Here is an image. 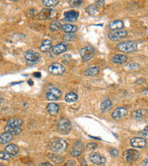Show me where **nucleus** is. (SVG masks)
<instances>
[{
    "label": "nucleus",
    "instance_id": "obj_20",
    "mask_svg": "<svg viewBox=\"0 0 148 166\" xmlns=\"http://www.w3.org/2000/svg\"><path fill=\"white\" fill-rule=\"evenodd\" d=\"M5 151H7L10 156H16L18 153V147L15 144H8L5 148Z\"/></svg>",
    "mask_w": 148,
    "mask_h": 166
},
{
    "label": "nucleus",
    "instance_id": "obj_12",
    "mask_svg": "<svg viewBox=\"0 0 148 166\" xmlns=\"http://www.w3.org/2000/svg\"><path fill=\"white\" fill-rule=\"evenodd\" d=\"M139 152L136 151V150H133V149H131V150H128L126 152H125V160L126 161L128 162H133L135 161L138 158H139Z\"/></svg>",
    "mask_w": 148,
    "mask_h": 166
},
{
    "label": "nucleus",
    "instance_id": "obj_8",
    "mask_svg": "<svg viewBox=\"0 0 148 166\" xmlns=\"http://www.w3.org/2000/svg\"><path fill=\"white\" fill-rule=\"evenodd\" d=\"M128 35V32L125 30H120L117 31H111L108 33V38L111 41H119L121 40Z\"/></svg>",
    "mask_w": 148,
    "mask_h": 166
},
{
    "label": "nucleus",
    "instance_id": "obj_44",
    "mask_svg": "<svg viewBox=\"0 0 148 166\" xmlns=\"http://www.w3.org/2000/svg\"><path fill=\"white\" fill-rule=\"evenodd\" d=\"M96 6H103V5H105V1H96Z\"/></svg>",
    "mask_w": 148,
    "mask_h": 166
},
{
    "label": "nucleus",
    "instance_id": "obj_33",
    "mask_svg": "<svg viewBox=\"0 0 148 166\" xmlns=\"http://www.w3.org/2000/svg\"><path fill=\"white\" fill-rule=\"evenodd\" d=\"M127 68L129 70H137L138 68H140V65L136 62H133V63H130L127 66Z\"/></svg>",
    "mask_w": 148,
    "mask_h": 166
},
{
    "label": "nucleus",
    "instance_id": "obj_47",
    "mask_svg": "<svg viewBox=\"0 0 148 166\" xmlns=\"http://www.w3.org/2000/svg\"><path fill=\"white\" fill-rule=\"evenodd\" d=\"M0 166H4V164H2V163H0Z\"/></svg>",
    "mask_w": 148,
    "mask_h": 166
},
{
    "label": "nucleus",
    "instance_id": "obj_7",
    "mask_svg": "<svg viewBox=\"0 0 148 166\" xmlns=\"http://www.w3.org/2000/svg\"><path fill=\"white\" fill-rule=\"evenodd\" d=\"M48 71L53 75H61L65 73V67L59 63H53L48 67Z\"/></svg>",
    "mask_w": 148,
    "mask_h": 166
},
{
    "label": "nucleus",
    "instance_id": "obj_23",
    "mask_svg": "<svg viewBox=\"0 0 148 166\" xmlns=\"http://www.w3.org/2000/svg\"><path fill=\"white\" fill-rule=\"evenodd\" d=\"M99 71H100V68L98 67H89L88 69H86L84 71V75L87 76V77L88 76L89 77L96 76V75H97V74L99 73Z\"/></svg>",
    "mask_w": 148,
    "mask_h": 166
},
{
    "label": "nucleus",
    "instance_id": "obj_37",
    "mask_svg": "<svg viewBox=\"0 0 148 166\" xmlns=\"http://www.w3.org/2000/svg\"><path fill=\"white\" fill-rule=\"evenodd\" d=\"M87 147H88L89 150H95V149H96V148H97V145L96 143H89Z\"/></svg>",
    "mask_w": 148,
    "mask_h": 166
},
{
    "label": "nucleus",
    "instance_id": "obj_28",
    "mask_svg": "<svg viewBox=\"0 0 148 166\" xmlns=\"http://www.w3.org/2000/svg\"><path fill=\"white\" fill-rule=\"evenodd\" d=\"M146 114V111L143 109H139L136 110L134 112H133V117L135 119H141L144 116V115Z\"/></svg>",
    "mask_w": 148,
    "mask_h": 166
},
{
    "label": "nucleus",
    "instance_id": "obj_40",
    "mask_svg": "<svg viewBox=\"0 0 148 166\" xmlns=\"http://www.w3.org/2000/svg\"><path fill=\"white\" fill-rule=\"evenodd\" d=\"M74 164H75V162H74V161H67V163L65 164V166H74Z\"/></svg>",
    "mask_w": 148,
    "mask_h": 166
},
{
    "label": "nucleus",
    "instance_id": "obj_24",
    "mask_svg": "<svg viewBox=\"0 0 148 166\" xmlns=\"http://www.w3.org/2000/svg\"><path fill=\"white\" fill-rule=\"evenodd\" d=\"M61 29L67 33H73L77 31V26L72 24H64L61 26Z\"/></svg>",
    "mask_w": 148,
    "mask_h": 166
},
{
    "label": "nucleus",
    "instance_id": "obj_27",
    "mask_svg": "<svg viewBox=\"0 0 148 166\" xmlns=\"http://www.w3.org/2000/svg\"><path fill=\"white\" fill-rule=\"evenodd\" d=\"M77 99H78V95L76 93H74V92H69L65 96V101L67 103H73L77 101Z\"/></svg>",
    "mask_w": 148,
    "mask_h": 166
},
{
    "label": "nucleus",
    "instance_id": "obj_30",
    "mask_svg": "<svg viewBox=\"0 0 148 166\" xmlns=\"http://www.w3.org/2000/svg\"><path fill=\"white\" fill-rule=\"evenodd\" d=\"M86 11L90 15H96L98 13V9L96 5H90L86 8Z\"/></svg>",
    "mask_w": 148,
    "mask_h": 166
},
{
    "label": "nucleus",
    "instance_id": "obj_9",
    "mask_svg": "<svg viewBox=\"0 0 148 166\" xmlns=\"http://www.w3.org/2000/svg\"><path fill=\"white\" fill-rule=\"evenodd\" d=\"M24 57L29 63H36L40 58V54H39V53H37L35 51L29 50V51L25 52Z\"/></svg>",
    "mask_w": 148,
    "mask_h": 166
},
{
    "label": "nucleus",
    "instance_id": "obj_13",
    "mask_svg": "<svg viewBox=\"0 0 148 166\" xmlns=\"http://www.w3.org/2000/svg\"><path fill=\"white\" fill-rule=\"evenodd\" d=\"M128 114V110L125 107H118L117 109L114 110V112L112 113V118L115 120H119L124 116H126Z\"/></svg>",
    "mask_w": 148,
    "mask_h": 166
},
{
    "label": "nucleus",
    "instance_id": "obj_29",
    "mask_svg": "<svg viewBox=\"0 0 148 166\" xmlns=\"http://www.w3.org/2000/svg\"><path fill=\"white\" fill-rule=\"evenodd\" d=\"M59 3V0H44L43 1L44 6H45L46 8H53L57 6Z\"/></svg>",
    "mask_w": 148,
    "mask_h": 166
},
{
    "label": "nucleus",
    "instance_id": "obj_39",
    "mask_svg": "<svg viewBox=\"0 0 148 166\" xmlns=\"http://www.w3.org/2000/svg\"><path fill=\"white\" fill-rule=\"evenodd\" d=\"M69 3L71 4V5H75V6H79V5H81L82 3V1H80V0H78V1H69Z\"/></svg>",
    "mask_w": 148,
    "mask_h": 166
},
{
    "label": "nucleus",
    "instance_id": "obj_26",
    "mask_svg": "<svg viewBox=\"0 0 148 166\" xmlns=\"http://www.w3.org/2000/svg\"><path fill=\"white\" fill-rule=\"evenodd\" d=\"M111 106H112V102H111V100L106 99V100H104V101L101 103V105H100L101 111H102V112H106L107 110L110 109Z\"/></svg>",
    "mask_w": 148,
    "mask_h": 166
},
{
    "label": "nucleus",
    "instance_id": "obj_4",
    "mask_svg": "<svg viewBox=\"0 0 148 166\" xmlns=\"http://www.w3.org/2000/svg\"><path fill=\"white\" fill-rule=\"evenodd\" d=\"M67 142L64 139H56L51 143V150L56 153H61L67 149Z\"/></svg>",
    "mask_w": 148,
    "mask_h": 166
},
{
    "label": "nucleus",
    "instance_id": "obj_38",
    "mask_svg": "<svg viewBox=\"0 0 148 166\" xmlns=\"http://www.w3.org/2000/svg\"><path fill=\"white\" fill-rule=\"evenodd\" d=\"M141 135L142 136H147L148 135V126H146L143 130L141 131Z\"/></svg>",
    "mask_w": 148,
    "mask_h": 166
},
{
    "label": "nucleus",
    "instance_id": "obj_31",
    "mask_svg": "<svg viewBox=\"0 0 148 166\" xmlns=\"http://www.w3.org/2000/svg\"><path fill=\"white\" fill-rule=\"evenodd\" d=\"M61 26L60 23L59 21H53L51 24H50V30L53 31H59V29H61Z\"/></svg>",
    "mask_w": 148,
    "mask_h": 166
},
{
    "label": "nucleus",
    "instance_id": "obj_18",
    "mask_svg": "<svg viewBox=\"0 0 148 166\" xmlns=\"http://www.w3.org/2000/svg\"><path fill=\"white\" fill-rule=\"evenodd\" d=\"M67 51V44L64 43L58 44L57 45H55L52 47V53L54 54H60L64 52Z\"/></svg>",
    "mask_w": 148,
    "mask_h": 166
},
{
    "label": "nucleus",
    "instance_id": "obj_22",
    "mask_svg": "<svg viewBox=\"0 0 148 166\" xmlns=\"http://www.w3.org/2000/svg\"><path fill=\"white\" fill-rule=\"evenodd\" d=\"M12 139H13V135L8 132H5L0 135V144H8Z\"/></svg>",
    "mask_w": 148,
    "mask_h": 166
},
{
    "label": "nucleus",
    "instance_id": "obj_46",
    "mask_svg": "<svg viewBox=\"0 0 148 166\" xmlns=\"http://www.w3.org/2000/svg\"><path fill=\"white\" fill-rule=\"evenodd\" d=\"M1 104H2V99H1V97H0V106H1Z\"/></svg>",
    "mask_w": 148,
    "mask_h": 166
},
{
    "label": "nucleus",
    "instance_id": "obj_36",
    "mask_svg": "<svg viewBox=\"0 0 148 166\" xmlns=\"http://www.w3.org/2000/svg\"><path fill=\"white\" fill-rule=\"evenodd\" d=\"M119 154V151L117 149H111L110 150V155L113 156V157H118Z\"/></svg>",
    "mask_w": 148,
    "mask_h": 166
},
{
    "label": "nucleus",
    "instance_id": "obj_21",
    "mask_svg": "<svg viewBox=\"0 0 148 166\" xmlns=\"http://www.w3.org/2000/svg\"><path fill=\"white\" fill-rule=\"evenodd\" d=\"M128 60V57L124 54H116L112 57V62L115 64H119V65H122L124 63H126Z\"/></svg>",
    "mask_w": 148,
    "mask_h": 166
},
{
    "label": "nucleus",
    "instance_id": "obj_1",
    "mask_svg": "<svg viewBox=\"0 0 148 166\" xmlns=\"http://www.w3.org/2000/svg\"><path fill=\"white\" fill-rule=\"evenodd\" d=\"M23 121L21 118H11L8 121V124L5 127V132H8L12 135H18L22 131V125Z\"/></svg>",
    "mask_w": 148,
    "mask_h": 166
},
{
    "label": "nucleus",
    "instance_id": "obj_16",
    "mask_svg": "<svg viewBox=\"0 0 148 166\" xmlns=\"http://www.w3.org/2000/svg\"><path fill=\"white\" fill-rule=\"evenodd\" d=\"M108 28L111 30V31H120L124 28V22L120 20H118V21H111L108 25Z\"/></svg>",
    "mask_w": 148,
    "mask_h": 166
},
{
    "label": "nucleus",
    "instance_id": "obj_17",
    "mask_svg": "<svg viewBox=\"0 0 148 166\" xmlns=\"http://www.w3.org/2000/svg\"><path fill=\"white\" fill-rule=\"evenodd\" d=\"M65 16V21H75L78 17H79V13L75 10H69L64 13Z\"/></svg>",
    "mask_w": 148,
    "mask_h": 166
},
{
    "label": "nucleus",
    "instance_id": "obj_45",
    "mask_svg": "<svg viewBox=\"0 0 148 166\" xmlns=\"http://www.w3.org/2000/svg\"><path fill=\"white\" fill-rule=\"evenodd\" d=\"M33 75H34V76H38V77H41V74H40V73H34Z\"/></svg>",
    "mask_w": 148,
    "mask_h": 166
},
{
    "label": "nucleus",
    "instance_id": "obj_42",
    "mask_svg": "<svg viewBox=\"0 0 148 166\" xmlns=\"http://www.w3.org/2000/svg\"><path fill=\"white\" fill-rule=\"evenodd\" d=\"M33 13H34V10H33V9H31V10L28 11L27 15H28L29 17H32V16H33Z\"/></svg>",
    "mask_w": 148,
    "mask_h": 166
},
{
    "label": "nucleus",
    "instance_id": "obj_10",
    "mask_svg": "<svg viewBox=\"0 0 148 166\" xmlns=\"http://www.w3.org/2000/svg\"><path fill=\"white\" fill-rule=\"evenodd\" d=\"M83 150H84V146H83V143L80 140L76 141L74 143V146L71 150V155L73 157H78L80 156L82 152H83Z\"/></svg>",
    "mask_w": 148,
    "mask_h": 166
},
{
    "label": "nucleus",
    "instance_id": "obj_32",
    "mask_svg": "<svg viewBox=\"0 0 148 166\" xmlns=\"http://www.w3.org/2000/svg\"><path fill=\"white\" fill-rule=\"evenodd\" d=\"M75 38H76V35L74 34V33H66L63 36V40L64 41H69V42L73 41Z\"/></svg>",
    "mask_w": 148,
    "mask_h": 166
},
{
    "label": "nucleus",
    "instance_id": "obj_6",
    "mask_svg": "<svg viewBox=\"0 0 148 166\" xmlns=\"http://www.w3.org/2000/svg\"><path fill=\"white\" fill-rule=\"evenodd\" d=\"M58 127L62 133H68L71 129V124L69 119L61 118L58 121Z\"/></svg>",
    "mask_w": 148,
    "mask_h": 166
},
{
    "label": "nucleus",
    "instance_id": "obj_41",
    "mask_svg": "<svg viewBox=\"0 0 148 166\" xmlns=\"http://www.w3.org/2000/svg\"><path fill=\"white\" fill-rule=\"evenodd\" d=\"M142 165H143V166H148V158L144 159V160L142 161Z\"/></svg>",
    "mask_w": 148,
    "mask_h": 166
},
{
    "label": "nucleus",
    "instance_id": "obj_43",
    "mask_svg": "<svg viewBox=\"0 0 148 166\" xmlns=\"http://www.w3.org/2000/svg\"><path fill=\"white\" fill-rule=\"evenodd\" d=\"M40 166H53V165L51 163H49V162H42L40 164Z\"/></svg>",
    "mask_w": 148,
    "mask_h": 166
},
{
    "label": "nucleus",
    "instance_id": "obj_34",
    "mask_svg": "<svg viewBox=\"0 0 148 166\" xmlns=\"http://www.w3.org/2000/svg\"><path fill=\"white\" fill-rule=\"evenodd\" d=\"M0 159L5 160V161H8V160L11 159V156L7 151H0Z\"/></svg>",
    "mask_w": 148,
    "mask_h": 166
},
{
    "label": "nucleus",
    "instance_id": "obj_19",
    "mask_svg": "<svg viewBox=\"0 0 148 166\" xmlns=\"http://www.w3.org/2000/svg\"><path fill=\"white\" fill-rule=\"evenodd\" d=\"M46 110L51 116H56V115H58L59 111V105L55 103H50L49 104H47Z\"/></svg>",
    "mask_w": 148,
    "mask_h": 166
},
{
    "label": "nucleus",
    "instance_id": "obj_35",
    "mask_svg": "<svg viewBox=\"0 0 148 166\" xmlns=\"http://www.w3.org/2000/svg\"><path fill=\"white\" fill-rule=\"evenodd\" d=\"M51 160L56 163H60V162L63 161V158L61 156H59V155H52Z\"/></svg>",
    "mask_w": 148,
    "mask_h": 166
},
{
    "label": "nucleus",
    "instance_id": "obj_14",
    "mask_svg": "<svg viewBox=\"0 0 148 166\" xmlns=\"http://www.w3.org/2000/svg\"><path fill=\"white\" fill-rule=\"evenodd\" d=\"M90 160L92 163L100 165V164H104L106 162V158L102 157L99 153L96 152H92L90 154Z\"/></svg>",
    "mask_w": 148,
    "mask_h": 166
},
{
    "label": "nucleus",
    "instance_id": "obj_15",
    "mask_svg": "<svg viewBox=\"0 0 148 166\" xmlns=\"http://www.w3.org/2000/svg\"><path fill=\"white\" fill-rule=\"evenodd\" d=\"M146 143L147 142L143 138H133L131 139V145L133 148H144Z\"/></svg>",
    "mask_w": 148,
    "mask_h": 166
},
{
    "label": "nucleus",
    "instance_id": "obj_3",
    "mask_svg": "<svg viewBox=\"0 0 148 166\" xmlns=\"http://www.w3.org/2000/svg\"><path fill=\"white\" fill-rule=\"evenodd\" d=\"M95 54H96V50H95L94 47L91 46V45L84 46L80 51L81 57H82V60L83 62H87V61L91 60L92 57H94Z\"/></svg>",
    "mask_w": 148,
    "mask_h": 166
},
{
    "label": "nucleus",
    "instance_id": "obj_25",
    "mask_svg": "<svg viewBox=\"0 0 148 166\" xmlns=\"http://www.w3.org/2000/svg\"><path fill=\"white\" fill-rule=\"evenodd\" d=\"M51 48H52V42L50 40H44L40 46V50L44 53L48 52Z\"/></svg>",
    "mask_w": 148,
    "mask_h": 166
},
{
    "label": "nucleus",
    "instance_id": "obj_2",
    "mask_svg": "<svg viewBox=\"0 0 148 166\" xmlns=\"http://www.w3.org/2000/svg\"><path fill=\"white\" fill-rule=\"evenodd\" d=\"M117 48L119 51L123 53H132L137 49V44L134 41H125L119 43Z\"/></svg>",
    "mask_w": 148,
    "mask_h": 166
},
{
    "label": "nucleus",
    "instance_id": "obj_5",
    "mask_svg": "<svg viewBox=\"0 0 148 166\" xmlns=\"http://www.w3.org/2000/svg\"><path fill=\"white\" fill-rule=\"evenodd\" d=\"M61 96V91L58 88L50 89L45 94V97L48 101H58Z\"/></svg>",
    "mask_w": 148,
    "mask_h": 166
},
{
    "label": "nucleus",
    "instance_id": "obj_11",
    "mask_svg": "<svg viewBox=\"0 0 148 166\" xmlns=\"http://www.w3.org/2000/svg\"><path fill=\"white\" fill-rule=\"evenodd\" d=\"M56 15H57V11L55 9L45 8L41 10V12L39 13V18L41 20H50V18H53Z\"/></svg>",
    "mask_w": 148,
    "mask_h": 166
}]
</instances>
